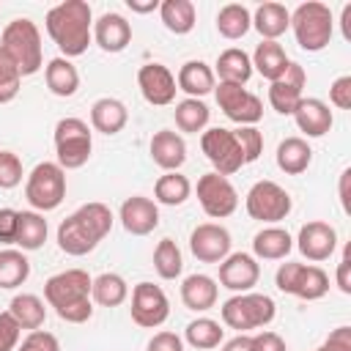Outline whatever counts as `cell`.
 <instances>
[{
    "instance_id": "1",
    "label": "cell",
    "mask_w": 351,
    "mask_h": 351,
    "mask_svg": "<svg viewBox=\"0 0 351 351\" xmlns=\"http://www.w3.org/2000/svg\"><path fill=\"white\" fill-rule=\"evenodd\" d=\"M44 27L60 49V58L71 60L85 55L88 44L93 41V11L85 0H63L47 11Z\"/></svg>"
},
{
    "instance_id": "2",
    "label": "cell",
    "mask_w": 351,
    "mask_h": 351,
    "mask_svg": "<svg viewBox=\"0 0 351 351\" xmlns=\"http://www.w3.org/2000/svg\"><path fill=\"white\" fill-rule=\"evenodd\" d=\"M112 230V211L110 206L93 200L80 206L74 214H69L60 225H58V247L71 255H88L99 247V241Z\"/></svg>"
},
{
    "instance_id": "3",
    "label": "cell",
    "mask_w": 351,
    "mask_h": 351,
    "mask_svg": "<svg viewBox=\"0 0 351 351\" xmlns=\"http://www.w3.org/2000/svg\"><path fill=\"white\" fill-rule=\"evenodd\" d=\"M90 282L93 277L85 269H66L52 274L44 282V299L66 324H85L93 315L90 302Z\"/></svg>"
},
{
    "instance_id": "4",
    "label": "cell",
    "mask_w": 351,
    "mask_h": 351,
    "mask_svg": "<svg viewBox=\"0 0 351 351\" xmlns=\"http://www.w3.org/2000/svg\"><path fill=\"white\" fill-rule=\"evenodd\" d=\"M0 49L14 60V66L19 69L22 77H30V74H36V71L44 66L41 33H38L36 22L27 19V16L11 19V22L3 27Z\"/></svg>"
},
{
    "instance_id": "5",
    "label": "cell",
    "mask_w": 351,
    "mask_h": 351,
    "mask_svg": "<svg viewBox=\"0 0 351 351\" xmlns=\"http://www.w3.org/2000/svg\"><path fill=\"white\" fill-rule=\"evenodd\" d=\"M291 30H293L296 44L304 52H321V49H326L329 41H332V33H335V19H332L329 5L326 3H318V0L299 3L291 11Z\"/></svg>"
},
{
    "instance_id": "6",
    "label": "cell",
    "mask_w": 351,
    "mask_h": 351,
    "mask_svg": "<svg viewBox=\"0 0 351 351\" xmlns=\"http://www.w3.org/2000/svg\"><path fill=\"white\" fill-rule=\"evenodd\" d=\"M219 315H222V324L228 329H236L239 335H247L250 329L269 326L277 315V304L266 293L247 291V293H233L228 302H222Z\"/></svg>"
},
{
    "instance_id": "7",
    "label": "cell",
    "mask_w": 351,
    "mask_h": 351,
    "mask_svg": "<svg viewBox=\"0 0 351 351\" xmlns=\"http://www.w3.org/2000/svg\"><path fill=\"white\" fill-rule=\"evenodd\" d=\"M25 197L33 211H55L66 197V170L58 162H38L25 181Z\"/></svg>"
},
{
    "instance_id": "8",
    "label": "cell",
    "mask_w": 351,
    "mask_h": 351,
    "mask_svg": "<svg viewBox=\"0 0 351 351\" xmlns=\"http://www.w3.org/2000/svg\"><path fill=\"white\" fill-rule=\"evenodd\" d=\"M55 156L63 170H80L93 151L90 126L82 118H60L55 123Z\"/></svg>"
},
{
    "instance_id": "9",
    "label": "cell",
    "mask_w": 351,
    "mask_h": 351,
    "mask_svg": "<svg viewBox=\"0 0 351 351\" xmlns=\"http://www.w3.org/2000/svg\"><path fill=\"white\" fill-rule=\"evenodd\" d=\"M274 282L282 293H291V296L304 299V302H315V299L326 296V291H329V274L315 263H310V266L296 263V261L280 263Z\"/></svg>"
},
{
    "instance_id": "10",
    "label": "cell",
    "mask_w": 351,
    "mask_h": 351,
    "mask_svg": "<svg viewBox=\"0 0 351 351\" xmlns=\"http://www.w3.org/2000/svg\"><path fill=\"white\" fill-rule=\"evenodd\" d=\"M244 208H247V214L252 219L274 225V222H280V219H285L291 214L293 200L277 181L263 178V181H255L250 186V192L244 197Z\"/></svg>"
},
{
    "instance_id": "11",
    "label": "cell",
    "mask_w": 351,
    "mask_h": 351,
    "mask_svg": "<svg viewBox=\"0 0 351 351\" xmlns=\"http://www.w3.org/2000/svg\"><path fill=\"white\" fill-rule=\"evenodd\" d=\"M200 151L206 154L214 173H219V176H233L244 167V154L236 143L233 129H222V126L206 129L200 134Z\"/></svg>"
},
{
    "instance_id": "12",
    "label": "cell",
    "mask_w": 351,
    "mask_h": 351,
    "mask_svg": "<svg viewBox=\"0 0 351 351\" xmlns=\"http://www.w3.org/2000/svg\"><path fill=\"white\" fill-rule=\"evenodd\" d=\"M195 192H197L200 208L211 219H225V217H230L239 208V192H236V186L230 184L228 176H219L214 170L197 178Z\"/></svg>"
},
{
    "instance_id": "13",
    "label": "cell",
    "mask_w": 351,
    "mask_h": 351,
    "mask_svg": "<svg viewBox=\"0 0 351 351\" xmlns=\"http://www.w3.org/2000/svg\"><path fill=\"white\" fill-rule=\"evenodd\" d=\"M214 96L219 110L239 126H255L263 118V101L261 96L250 93L244 85H230V82H219L214 85Z\"/></svg>"
},
{
    "instance_id": "14",
    "label": "cell",
    "mask_w": 351,
    "mask_h": 351,
    "mask_svg": "<svg viewBox=\"0 0 351 351\" xmlns=\"http://www.w3.org/2000/svg\"><path fill=\"white\" fill-rule=\"evenodd\" d=\"M132 321L143 329H156L170 315L167 293L154 282H137L132 288Z\"/></svg>"
},
{
    "instance_id": "15",
    "label": "cell",
    "mask_w": 351,
    "mask_h": 351,
    "mask_svg": "<svg viewBox=\"0 0 351 351\" xmlns=\"http://www.w3.org/2000/svg\"><path fill=\"white\" fill-rule=\"evenodd\" d=\"M189 250L200 263H222L230 255V233L219 222H203L189 233Z\"/></svg>"
},
{
    "instance_id": "16",
    "label": "cell",
    "mask_w": 351,
    "mask_h": 351,
    "mask_svg": "<svg viewBox=\"0 0 351 351\" xmlns=\"http://www.w3.org/2000/svg\"><path fill=\"white\" fill-rule=\"evenodd\" d=\"M137 88L143 99L154 107H167L176 101V74L165 63H145L137 71Z\"/></svg>"
},
{
    "instance_id": "17",
    "label": "cell",
    "mask_w": 351,
    "mask_h": 351,
    "mask_svg": "<svg viewBox=\"0 0 351 351\" xmlns=\"http://www.w3.org/2000/svg\"><path fill=\"white\" fill-rule=\"evenodd\" d=\"M304 85H307V71L299 63H288L285 74L274 82H269V104L280 115H293L296 104L304 99Z\"/></svg>"
},
{
    "instance_id": "18",
    "label": "cell",
    "mask_w": 351,
    "mask_h": 351,
    "mask_svg": "<svg viewBox=\"0 0 351 351\" xmlns=\"http://www.w3.org/2000/svg\"><path fill=\"white\" fill-rule=\"evenodd\" d=\"M219 266V285L233 293H247L261 280V263L250 252H230Z\"/></svg>"
},
{
    "instance_id": "19",
    "label": "cell",
    "mask_w": 351,
    "mask_h": 351,
    "mask_svg": "<svg viewBox=\"0 0 351 351\" xmlns=\"http://www.w3.org/2000/svg\"><path fill=\"white\" fill-rule=\"evenodd\" d=\"M296 247L299 252L313 261V263H321V261H329L337 250V230L329 225V222H321V219H310L299 228V236H296Z\"/></svg>"
},
{
    "instance_id": "20",
    "label": "cell",
    "mask_w": 351,
    "mask_h": 351,
    "mask_svg": "<svg viewBox=\"0 0 351 351\" xmlns=\"http://www.w3.org/2000/svg\"><path fill=\"white\" fill-rule=\"evenodd\" d=\"M118 219L126 233L132 236H148L159 228V206L145 195H132L121 203Z\"/></svg>"
},
{
    "instance_id": "21",
    "label": "cell",
    "mask_w": 351,
    "mask_h": 351,
    "mask_svg": "<svg viewBox=\"0 0 351 351\" xmlns=\"http://www.w3.org/2000/svg\"><path fill=\"white\" fill-rule=\"evenodd\" d=\"M93 41L104 49V52H123L132 44V25L126 22V16L107 11L93 22Z\"/></svg>"
},
{
    "instance_id": "22",
    "label": "cell",
    "mask_w": 351,
    "mask_h": 351,
    "mask_svg": "<svg viewBox=\"0 0 351 351\" xmlns=\"http://www.w3.org/2000/svg\"><path fill=\"white\" fill-rule=\"evenodd\" d=\"M293 121H296L299 132H304L307 137H324L332 129L335 115L326 101H321L315 96H304L293 110Z\"/></svg>"
},
{
    "instance_id": "23",
    "label": "cell",
    "mask_w": 351,
    "mask_h": 351,
    "mask_svg": "<svg viewBox=\"0 0 351 351\" xmlns=\"http://www.w3.org/2000/svg\"><path fill=\"white\" fill-rule=\"evenodd\" d=\"M151 159L165 173L178 170L186 162V143H184V137L178 132H170V129L154 132V137H151Z\"/></svg>"
},
{
    "instance_id": "24",
    "label": "cell",
    "mask_w": 351,
    "mask_h": 351,
    "mask_svg": "<svg viewBox=\"0 0 351 351\" xmlns=\"http://www.w3.org/2000/svg\"><path fill=\"white\" fill-rule=\"evenodd\" d=\"M217 296H219V285L208 274H189L181 282V302L186 310L206 313L217 304Z\"/></svg>"
},
{
    "instance_id": "25",
    "label": "cell",
    "mask_w": 351,
    "mask_h": 351,
    "mask_svg": "<svg viewBox=\"0 0 351 351\" xmlns=\"http://www.w3.org/2000/svg\"><path fill=\"white\" fill-rule=\"evenodd\" d=\"M176 85L178 90L186 93V99H203L206 93L214 90L217 85V77H214V69L203 60H186L178 74H176Z\"/></svg>"
},
{
    "instance_id": "26",
    "label": "cell",
    "mask_w": 351,
    "mask_h": 351,
    "mask_svg": "<svg viewBox=\"0 0 351 351\" xmlns=\"http://www.w3.org/2000/svg\"><path fill=\"white\" fill-rule=\"evenodd\" d=\"M129 123V110L115 96H101L90 104V126L101 134H118Z\"/></svg>"
},
{
    "instance_id": "27",
    "label": "cell",
    "mask_w": 351,
    "mask_h": 351,
    "mask_svg": "<svg viewBox=\"0 0 351 351\" xmlns=\"http://www.w3.org/2000/svg\"><path fill=\"white\" fill-rule=\"evenodd\" d=\"M293 250V239L285 228H277V225H269L263 230H258L252 236V258H261V261H282L288 258V252Z\"/></svg>"
},
{
    "instance_id": "28",
    "label": "cell",
    "mask_w": 351,
    "mask_h": 351,
    "mask_svg": "<svg viewBox=\"0 0 351 351\" xmlns=\"http://www.w3.org/2000/svg\"><path fill=\"white\" fill-rule=\"evenodd\" d=\"M214 77H219V82H230V85H247L252 77V60L244 49L239 47H228L219 52L217 63H214Z\"/></svg>"
},
{
    "instance_id": "29",
    "label": "cell",
    "mask_w": 351,
    "mask_h": 351,
    "mask_svg": "<svg viewBox=\"0 0 351 351\" xmlns=\"http://www.w3.org/2000/svg\"><path fill=\"white\" fill-rule=\"evenodd\" d=\"M252 27L263 41H277L291 27V11L282 3H261L252 14Z\"/></svg>"
},
{
    "instance_id": "30",
    "label": "cell",
    "mask_w": 351,
    "mask_h": 351,
    "mask_svg": "<svg viewBox=\"0 0 351 351\" xmlns=\"http://www.w3.org/2000/svg\"><path fill=\"white\" fill-rule=\"evenodd\" d=\"M250 60H252V69H255L263 80H269V82L280 80V77L285 74L288 63H291V58L285 55V49H282L280 41H261V44L255 47V52H252Z\"/></svg>"
},
{
    "instance_id": "31",
    "label": "cell",
    "mask_w": 351,
    "mask_h": 351,
    "mask_svg": "<svg viewBox=\"0 0 351 351\" xmlns=\"http://www.w3.org/2000/svg\"><path fill=\"white\" fill-rule=\"evenodd\" d=\"M44 80H47V88L49 93L60 96V99H69L77 93L80 88V71L77 66L69 60V58H52L47 66H44Z\"/></svg>"
},
{
    "instance_id": "32",
    "label": "cell",
    "mask_w": 351,
    "mask_h": 351,
    "mask_svg": "<svg viewBox=\"0 0 351 351\" xmlns=\"http://www.w3.org/2000/svg\"><path fill=\"white\" fill-rule=\"evenodd\" d=\"M274 159H277V167L285 176H302L313 162V148L304 137H285L277 145Z\"/></svg>"
},
{
    "instance_id": "33",
    "label": "cell",
    "mask_w": 351,
    "mask_h": 351,
    "mask_svg": "<svg viewBox=\"0 0 351 351\" xmlns=\"http://www.w3.org/2000/svg\"><path fill=\"white\" fill-rule=\"evenodd\" d=\"M252 27V14L241 3H228L217 11V33L228 41H239Z\"/></svg>"
},
{
    "instance_id": "34",
    "label": "cell",
    "mask_w": 351,
    "mask_h": 351,
    "mask_svg": "<svg viewBox=\"0 0 351 351\" xmlns=\"http://www.w3.org/2000/svg\"><path fill=\"white\" fill-rule=\"evenodd\" d=\"M159 19L162 25L176 33V36H186L195 27V3L192 0H162L159 3Z\"/></svg>"
},
{
    "instance_id": "35",
    "label": "cell",
    "mask_w": 351,
    "mask_h": 351,
    "mask_svg": "<svg viewBox=\"0 0 351 351\" xmlns=\"http://www.w3.org/2000/svg\"><path fill=\"white\" fill-rule=\"evenodd\" d=\"M47 219L44 214L38 211H19V225H16V247L22 252H33V250H41L44 241H47Z\"/></svg>"
},
{
    "instance_id": "36",
    "label": "cell",
    "mask_w": 351,
    "mask_h": 351,
    "mask_svg": "<svg viewBox=\"0 0 351 351\" xmlns=\"http://www.w3.org/2000/svg\"><path fill=\"white\" fill-rule=\"evenodd\" d=\"M126 296H129V285L115 271H104V274L93 277V282H90V302H96L101 307H118L126 302Z\"/></svg>"
},
{
    "instance_id": "37",
    "label": "cell",
    "mask_w": 351,
    "mask_h": 351,
    "mask_svg": "<svg viewBox=\"0 0 351 351\" xmlns=\"http://www.w3.org/2000/svg\"><path fill=\"white\" fill-rule=\"evenodd\" d=\"M8 313L14 315V321L19 324V329H41L44 318H47V307L44 299L36 293H16L8 304Z\"/></svg>"
},
{
    "instance_id": "38",
    "label": "cell",
    "mask_w": 351,
    "mask_h": 351,
    "mask_svg": "<svg viewBox=\"0 0 351 351\" xmlns=\"http://www.w3.org/2000/svg\"><path fill=\"white\" fill-rule=\"evenodd\" d=\"M189 195H192V184L178 170L159 176L154 184V203H162V206H181L189 200Z\"/></svg>"
},
{
    "instance_id": "39",
    "label": "cell",
    "mask_w": 351,
    "mask_h": 351,
    "mask_svg": "<svg viewBox=\"0 0 351 351\" xmlns=\"http://www.w3.org/2000/svg\"><path fill=\"white\" fill-rule=\"evenodd\" d=\"M30 277V261L22 250H0V288L14 291Z\"/></svg>"
},
{
    "instance_id": "40",
    "label": "cell",
    "mask_w": 351,
    "mask_h": 351,
    "mask_svg": "<svg viewBox=\"0 0 351 351\" xmlns=\"http://www.w3.org/2000/svg\"><path fill=\"white\" fill-rule=\"evenodd\" d=\"M173 118H176V126L186 134H197L208 126V118H211V110L206 107L203 99H181L173 110Z\"/></svg>"
},
{
    "instance_id": "41",
    "label": "cell",
    "mask_w": 351,
    "mask_h": 351,
    "mask_svg": "<svg viewBox=\"0 0 351 351\" xmlns=\"http://www.w3.org/2000/svg\"><path fill=\"white\" fill-rule=\"evenodd\" d=\"M222 337H225L222 324L214 321V318H206V315L189 321L186 329H184V340H186L192 348H200V351H211V348H217V346L222 343Z\"/></svg>"
},
{
    "instance_id": "42",
    "label": "cell",
    "mask_w": 351,
    "mask_h": 351,
    "mask_svg": "<svg viewBox=\"0 0 351 351\" xmlns=\"http://www.w3.org/2000/svg\"><path fill=\"white\" fill-rule=\"evenodd\" d=\"M154 269L162 280H176L184 269V258H181V250L173 239H162L154 250Z\"/></svg>"
},
{
    "instance_id": "43",
    "label": "cell",
    "mask_w": 351,
    "mask_h": 351,
    "mask_svg": "<svg viewBox=\"0 0 351 351\" xmlns=\"http://www.w3.org/2000/svg\"><path fill=\"white\" fill-rule=\"evenodd\" d=\"M19 85H22V74H19V69H16L14 60L0 49V104L14 101L16 93H19Z\"/></svg>"
},
{
    "instance_id": "44",
    "label": "cell",
    "mask_w": 351,
    "mask_h": 351,
    "mask_svg": "<svg viewBox=\"0 0 351 351\" xmlns=\"http://www.w3.org/2000/svg\"><path fill=\"white\" fill-rule=\"evenodd\" d=\"M233 134H236V143L244 154V165L255 162L263 154V134L255 126H239V129H233Z\"/></svg>"
},
{
    "instance_id": "45",
    "label": "cell",
    "mask_w": 351,
    "mask_h": 351,
    "mask_svg": "<svg viewBox=\"0 0 351 351\" xmlns=\"http://www.w3.org/2000/svg\"><path fill=\"white\" fill-rule=\"evenodd\" d=\"M22 159L14 151H0V189H14L22 184Z\"/></svg>"
},
{
    "instance_id": "46",
    "label": "cell",
    "mask_w": 351,
    "mask_h": 351,
    "mask_svg": "<svg viewBox=\"0 0 351 351\" xmlns=\"http://www.w3.org/2000/svg\"><path fill=\"white\" fill-rule=\"evenodd\" d=\"M16 351H60V343L52 332H44V329H33L19 346Z\"/></svg>"
},
{
    "instance_id": "47",
    "label": "cell",
    "mask_w": 351,
    "mask_h": 351,
    "mask_svg": "<svg viewBox=\"0 0 351 351\" xmlns=\"http://www.w3.org/2000/svg\"><path fill=\"white\" fill-rule=\"evenodd\" d=\"M19 335H22L19 324L14 321V315L8 310H3L0 313V351H16Z\"/></svg>"
},
{
    "instance_id": "48",
    "label": "cell",
    "mask_w": 351,
    "mask_h": 351,
    "mask_svg": "<svg viewBox=\"0 0 351 351\" xmlns=\"http://www.w3.org/2000/svg\"><path fill=\"white\" fill-rule=\"evenodd\" d=\"M329 101L337 110H351V74H343L329 85Z\"/></svg>"
},
{
    "instance_id": "49",
    "label": "cell",
    "mask_w": 351,
    "mask_h": 351,
    "mask_svg": "<svg viewBox=\"0 0 351 351\" xmlns=\"http://www.w3.org/2000/svg\"><path fill=\"white\" fill-rule=\"evenodd\" d=\"M250 348L252 351H288L285 340L277 332H271V329H263V332L250 335Z\"/></svg>"
},
{
    "instance_id": "50",
    "label": "cell",
    "mask_w": 351,
    "mask_h": 351,
    "mask_svg": "<svg viewBox=\"0 0 351 351\" xmlns=\"http://www.w3.org/2000/svg\"><path fill=\"white\" fill-rule=\"evenodd\" d=\"M16 225H19V211L16 208H0V244L16 241Z\"/></svg>"
},
{
    "instance_id": "51",
    "label": "cell",
    "mask_w": 351,
    "mask_h": 351,
    "mask_svg": "<svg viewBox=\"0 0 351 351\" xmlns=\"http://www.w3.org/2000/svg\"><path fill=\"white\" fill-rule=\"evenodd\" d=\"M145 351H184V340L176 332H156Z\"/></svg>"
},
{
    "instance_id": "52",
    "label": "cell",
    "mask_w": 351,
    "mask_h": 351,
    "mask_svg": "<svg viewBox=\"0 0 351 351\" xmlns=\"http://www.w3.org/2000/svg\"><path fill=\"white\" fill-rule=\"evenodd\" d=\"M324 346L329 351H351V326H337L329 332V337L324 340Z\"/></svg>"
},
{
    "instance_id": "53",
    "label": "cell",
    "mask_w": 351,
    "mask_h": 351,
    "mask_svg": "<svg viewBox=\"0 0 351 351\" xmlns=\"http://www.w3.org/2000/svg\"><path fill=\"white\" fill-rule=\"evenodd\" d=\"M335 282L343 293H351V247H346L340 263H337V274H335Z\"/></svg>"
},
{
    "instance_id": "54",
    "label": "cell",
    "mask_w": 351,
    "mask_h": 351,
    "mask_svg": "<svg viewBox=\"0 0 351 351\" xmlns=\"http://www.w3.org/2000/svg\"><path fill=\"white\" fill-rule=\"evenodd\" d=\"M126 5H129L134 14H151V11H159V0H126Z\"/></svg>"
},
{
    "instance_id": "55",
    "label": "cell",
    "mask_w": 351,
    "mask_h": 351,
    "mask_svg": "<svg viewBox=\"0 0 351 351\" xmlns=\"http://www.w3.org/2000/svg\"><path fill=\"white\" fill-rule=\"evenodd\" d=\"M348 181H351V167H346L340 173V203H343V211L346 214L351 211V203H348Z\"/></svg>"
},
{
    "instance_id": "56",
    "label": "cell",
    "mask_w": 351,
    "mask_h": 351,
    "mask_svg": "<svg viewBox=\"0 0 351 351\" xmlns=\"http://www.w3.org/2000/svg\"><path fill=\"white\" fill-rule=\"evenodd\" d=\"M222 351H252V348H250V335H236V337H230V340L222 346Z\"/></svg>"
},
{
    "instance_id": "57",
    "label": "cell",
    "mask_w": 351,
    "mask_h": 351,
    "mask_svg": "<svg viewBox=\"0 0 351 351\" xmlns=\"http://www.w3.org/2000/svg\"><path fill=\"white\" fill-rule=\"evenodd\" d=\"M340 27H343V38L351 41V3H346L340 11Z\"/></svg>"
},
{
    "instance_id": "58",
    "label": "cell",
    "mask_w": 351,
    "mask_h": 351,
    "mask_svg": "<svg viewBox=\"0 0 351 351\" xmlns=\"http://www.w3.org/2000/svg\"><path fill=\"white\" fill-rule=\"evenodd\" d=\"M315 351H329V348H326V346H318V348H315Z\"/></svg>"
}]
</instances>
